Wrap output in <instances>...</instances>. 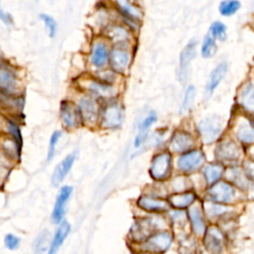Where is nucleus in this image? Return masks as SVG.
Segmentation results:
<instances>
[{"instance_id":"obj_39","label":"nucleus","mask_w":254,"mask_h":254,"mask_svg":"<svg viewBox=\"0 0 254 254\" xmlns=\"http://www.w3.org/2000/svg\"><path fill=\"white\" fill-rule=\"evenodd\" d=\"M4 243L6 248H8L9 250H16L20 245V238L12 233H9L5 236Z\"/></svg>"},{"instance_id":"obj_17","label":"nucleus","mask_w":254,"mask_h":254,"mask_svg":"<svg viewBox=\"0 0 254 254\" xmlns=\"http://www.w3.org/2000/svg\"><path fill=\"white\" fill-rule=\"evenodd\" d=\"M129 53L122 48H115L110 55V64L117 72H123L129 64Z\"/></svg>"},{"instance_id":"obj_4","label":"nucleus","mask_w":254,"mask_h":254,"mask_svg":"<svg viewBox=\"0 0 254 254\" xmlns=\"http://www.w3.org/2000/svg\"><path fill=\"white\" fill-rule=\"evenodd\" d=\"M171 170V155L168 152H163L156 155L151 163L150 175L154 180H165Z\"/></svg>"},{"instance_id":"obj_36","label":"nucleus","mask_w":254,"mask_h":254,"mask_svg":"<svg viewBox=\"0 0 254 254\" xmlns=\"http://www.w3.org/2000/svg\"><path fill=\"white\" fill-rule=\"evenodd\" d=\"M194 94H195V89L193 86H189L186 90L185 93V98L183 102V108L184 110H189L191 107V104L194 99Z\"/></svg>"},{"instance_id":"obj_33","label":"nucleus","mask_w":254,"mask_h":254,"mask_svg":"<svg viewBox=\"0 0 254 254\" xmlns=\"http://www.w3.org/2000/svg\"><path fill=\"white\" fill-rule=\"evenodd\" d=\"M240 8L238 1H223L219 5V11L224 16H230L234 14Z\"/></svg>"},{"instance_id":"obj_31","label":"nucleus","mask_w":254,"mask_h":254,"mask_svg":"<svg viewBox=\"0 0 254 254\" xmlns=\"http://www.w3.org/2000/svg\"><path fill=\"white\" fill-rule=\"evenodd\" d=\"M107 35L111 40H113L115 42H124V41H127L129 38L127 31L120 26L111 27L107 31Z\"/></svg>"},{"instance_id":"obj_10","label":"nucleus","mask_w":254,"mask_h":254,"mask_svg":"<svg viewBox=\"0 0 254 254\" xmlns=\"http://www.w3.org/2000/svg\"><path fill=\"white\" fill-rule=\"evenodd\" d=\"M123 111L119 104L111 103L102 112V126L106 128H116L121 125Z\"/></svg>"},{"instance_id":"obj_24","label":"nucleus","mask_w":254,"mask_h":254,"mask_svg":"<svg viewBox=\"0 0 254 254\" xmlns=\"http://www.w3.org/2000/svg\"><path fill=\"white\" fill-rule=\"evenodd\" d=\"M16 74L8 67L0 66V89L6 92H10L15 88Z\"/></svg>"},{"instance_id":"obj_28","label":"nucleus","mask_w":254,"mask_h":254,"mask_svg":"<svg viewBox=\"0 0 254 254\" xmlns=\"http://www.w3.org/2000/svg\"><path fill=\"white\" fill-rule=\"evenodd\" d=\"M226 177L227 179L235 184L237 187L244 189L248 186V181L246 179V175H244L241 170L237 169V168H232V169H228L226 171Z\"/></svg>"},{"instance_id":"obj_41","label":"nucleus","mask_w":254,"mask_h":254,"mask_svg":"<svg viewBox=\"0 0 254 254\" xmlns=\"http://www.w3.org/2000/svg\"><path fill=\"white\" fill-rule=\"evenodd\" d=\"M156 118L157 117L154 112H151L148 116H146L140 124V133H146L147 130L150 128V126L156 121Z\"/></svg>"},{"instance_id":"obj_13","label":"nucleus","mask_w":254,"mask_h":254,"mask_svg":"<svg viewBox=\"0 0 254 254\" xmlns=\"http://www.w3.org/2000/svg\"><path fill=\"white\" fill-rule=\"evenodd\" d=\"M78 109L82 120L88 123H94L97 120L99 109L96 101L93 98L87 96L81 98Z\"/></svg>"},{"instance_id":"obj_26","label":"nucleus","mask_w":254,"mask_h":254,"mask_svg":"<svg viewBox=\"0 0 254 254\" xmlns=\"http://www.w3.org/2000/svg\"><path fill=\"white\" fill-rule=\"evenodd\" d=\"M223 173V167L218 164H210L205 167L203 175L208 185H214Z\"/></svg>"},{"instance_id":"obj_29","label":"nucleus","mask_w":254,"mask_h":254,"mask_svg":"<svg viewBox=\"0 0 254 254\" xmlns=\"http://www.w3.org/2000/svg\"><path fill=\"white\" fill-rule=\"evenodd\" d=\"M49 242H50V232L47 230L42 231L34 241V244H33L34 251L38 254H42L46 252L47 250H49L48 248Z\"/></svg>"},{"instance_id":"obj_8","label":"nucleus","mask_w":254,"mask_h":254,"mask_svg":"<svg viewBox=\"0 0 254 254\" xmlns=\"http://www.w3.org/2000/svg\"><path fill=\"white\" fill-rule=\"evenodd\" d=\"M195 46H196V42L190 41L181 53L180 64H179V79L182 82H185L188 78L190 62L195 56Z\"/></svg>"},{"instance_id":"obj_9","label":"nucleus","mask_w":254,"mask_h":254,"mask_svg":"<svg viewBox=\"0 0 254 254\" xmlns=\"http://www.w3.org/2000/svg\"><path fill=\"white\" fill-rule=\"evenodd\" d=\"M204 160V156L198 150H190L182 155L178 160V168L183 172H191L197 169Z\"/></svg>"},{"instance_id":"obj_42","label":"nucleus","mask_w":254,"mask_h":254,"mask_svg":"<svg viewBox=\"0 0 254 254\" xmlns=\"http://www.w3.org/2000/svg\"><path fill=\"white\" fill-rule=\"evenodd\" d=\"M244 170L247 177L254 181V161L249 160L244 163Z\"/></svg>"},{"instance_id":"obj_5","label":"nucleus","mask_w":254,"mask_h":254,"mask_svg":"<svg viewBox=\"0 0 254 254\" xmlns=\"http://www.w3.org/2000/svg\"><path fill=\"white\" fill-rule=\"evenodd\" d=\"M155 223L150 218H140L134 222L130 229V236L134 242L143 243L155 230Z\"/></svg>"},{"instance_id":"obj_32","label":"nucleus","mask_w":254,"mask_h":254,"mask_svg":"<svg viewBox=\"0 0 254 254\" xmlns=\"http://www.w3.org/2000/svg\"><path fill=\"white\" fill-rule=\"evenodd\" d=\"M89 89L101 96H110L113 94V89L111 86L98 81H91L89 84Z\"/></svg>"},{"instance_id":"obj_12","label":"nucleus","mask_w":254,"mask_h":254,"mask_svg":"<svg viewBox=\"0 0 254 254\" xmlns=\"http://www.w3.org/2000/svg\"><path fill=\"white\" fill-rule=\"evenodd\" d=\"M194 145V140L192 136L184 131H178L174 134L171 139L170 149L175 153L189 152Z\"/></svg>"},{"instance_id":"obj_2","label":"nucleus","mask_w":254,"mask_h":254,"mask_svg":"<svg viewBox=\"0 0 254 254\" xmlns=\"http://www.w3.org/2000/svg\"><path fill=\"white\" fill-rule=\"evenodd\" d=\"M173 241V236L168 231L157 232L142 243V250L149 253H163L169 249Z\"/></svg>"},{"instance_id":"obj_25","label":"nucleus","mask_w":254,"mask_h":254,"mask_svg":"<svg viewBox=\"0 0 254 254\" xmlns=\"http://www.w3.org/2000/svg\"><path fill=\"white\" fill-rule=\"evenodd\" d=\"M107 58H108V51L106 46L102 43H96L92 48L91 63L95 66L100 67L105 64Z\"/></svg>"},{"instance_id":"obj_6","label":"nucleus","mask_w":254,"mask_h":254,"mask_svg":"<svg viewBox=\"0 0 254 254\" xmlns=\"http://www.w3.org/2000/svg\"><path fill=\"white\" fill-rule=\"evenodd\" d=\"M210 200L216 203H228L232 201L235 190L233 187L225 182H219L214 184L207 191Z\"/></svg>"},{"instance_id":"obj_3","label":"nucleus","mask_w":254,"mask_h":254,"mask_svg":"<svg viewBox=\"0 0 254 254\" xmlns=\"http://www.w3.org/2000/svg\"><path fill=\"white\" fill-rule=\"evenodd\" d=\"M203 244L209 254H222L225 245L224 235L216 226H210L203 234Z\"/></svg>"},{"instance_id":"obj_30","label":"nucleus","mask_w":254,"mask_h":254,"mask_svg":"<svg viewBox=\"0 0 254 254\" xmlns=\"http://www.w3.org/2000/svg\"><path fill=\"white\" fill-rule=\"evenodd\" d=\"M216 51H217V47H216L214 39L210 36H206L204 38L202 46H201L202 57L203 58H211L214 56Z\"/></svg>"},{"instance_id":"obj_34","label":"nucleus","mask_w":254,"mask_h":254,"mask_svg":"<svg viewBox=\"0 0 254 254\" xmlns=\"http://www.w3.org/2000/svg\"><path fill=\"white\" fill-rule=\"evenodd\" d=\"M211 35L219 41H224L226 38V27L221 22H214L210 26Z\"/></svg>"},{"instance_id":"obj_15","label":"nucleus","mask_w":254,"mask_h":254,"mask_svg":"<svg viewBox=\"0 0 254 254\" xmlns=\"http://www.w3.org/2000/svg\"><path fill=\"white\" fill-rule=\"evenodd\" d=\"M137 204L140 208L150 212L165 211L169 208V203L166 200L146 195L140 196L137 200Z\"/></svg>"},{"instance_id":"obj_43","label":"nucleus","mask_w":254,"mask_h":254,"mask_svg":"<svg viewBox=\"0 0 254 254\" xmlns=\"http://www.w3.org/2000/svg\"><path fill=\"white\" fill-rule=\"evenodd\" d=\"M0 19H1L3 22H5L7 25L12 23V19H11V17H10L8 14H6V13L2 10L1 6H0Z\"/></svg>"},{"instance_id":"obj_21","label":"nucleus","mask_w":254,"mask_h":254,"mask_svg":"<svg viewBox=\"0 0 254 254\" xmlns=\"http://www.w3.org/2000/svg\"><path fill=\"white\" fill-rule=\"evenodd\" d=\"M239 101L245 110L254 114V84L252 82H248L243 86L239 95Z\"/></svg>"},{"instance_id":"obj_20","label":"nucleus","mask_w":254,"mask_h":254,"mask_svg":"<svg viewBox=\"0 0 254 254\" xmlns=\"http://www.w3.org/2000/svg\"><path fill=\"white\" fill-rule=\"evenodd\" d=\"M227 70V64L226 63H220L210 73L208 83L206 85V92L207 95H210L214 89L217 87V85L220 83L222 78L224 77Z\"/></svg>"},{"instance_id":"obj_27","label":"nucleus","mask_w":254,"mask_h":254,"mask_svg":"<svg viewBox=\"0 0 254 254\" xmlns=\"http://www.w3.org/2000/svg\"><path fill=\"white\" fill-rule=\"evenodd\" d=\"M118 9L121 11V13L123 15H125L126 17H128L131 20H139L142 16L140 10L138 9V7L134 6L132 3L127 2V1H119L116 2Z\"/></svg>"},{"instance_id":"obj_44","label":"nucleus","mask_w":254,"mask_h":254,"mask_svg":"<svg viewBox=\"0 0 254 254\" xmlns=\"http://www.w3.org/2000/svg\"><path fill=\"white\" fill-rule=\"evenodd\" d=\"M200 254H209L206 250H204V251H202V252H200Z\"/></svg>"},{"instance_id":"obj_40","label":"nucleus","mask_w":254,"mask_h":254,"mask_svg":"<svg viewBox=\"0 0 254 254\" xmlns=\"http://www.w3.org/2000/svg\"><path fill=\"white\" fill-rule=\"evenodd\" d=\"M204 208H205V212L209 216H217V215H220V214H222L223 212L226 211L225 207H223V206H221L219 204H214V203L213 204L210 203L208 205L205 204Z\"/></svg>"},{"instance_id":"obj_11","label":"nucleus","mask_w":254,"mask_h":254,"mask_svg":"<svg viewBox=\"0 0 254 254\" xmlns=\"http://www.w3.org/2000/svg\"><path fill=\"white\" fill-rule=\"evenodd\" d=\"M72 189L68 186H64L61 189L52 213V220L54 223H61L63 221V217L64 214V208L65 204L71 194Z\"/></svg>"},{"instance_id":"obj_37","label":"nucleus","mask_w":254,"mask_h":254,"mask_svg":"<svg viewBox=\"0 0 254 254\" xmlns=\"http://www.w3.org/2000/svg\"><path fill=\"white\" fill-rule=\"evenodd\" d=\"M62 133L61 131H55L53 133V135L51 136V139H50V145H49V150H48V160H51L54 155H55V151H56V146L58 144V141L61 137Z\"/></svg>"},{"instance_id":"obj_18","label":"nucleus","mask_w":254,"mask_h":254,"mask_svg":"<svg viewBox=\"0 0 254 254\" xmlns=\"http://www.w3.org/2000/svg\"><path fill=\"white\" fill-rule=\"evenodd\" d=\"M75 159V155L74 153L67 155L63 161H61L58 166L55 168L53 176H52V183L54 186L59 185L67 175V173L69 172L73 162Z\"/></svg>"},{"instance_id":"obj_38","label":"nucleus","mask_w":254,"mask_h":254,"mask_svg":"<svg viewBox=\"0 0 254 254\" xmlns=\"http://www.w3.org/2000/svg\"><path fill=\"white\" fill-rule=\"evenodd\" d=\"M8 130L13 135L14 141L16 142L18 147L21 149V147H22V136H21V131H20L18 125L13 123V122H9L8 123Z\"/></svg>"},{"instance_id":"obj_45","label":"nucleus","mask_w":254,"mask_h":254,"mask_svg":"<svg viewBox=\"0 0 254 254\" xmlns=\"http://www.w3.org/2000/svg\"><path fill=\"white\" fill-rule=\"evenodd\" d=\"M0 64H1V57H0Z\"/></svg>"},{"instance_id":"obj_1","label":"nucleus","mask_w":254,"mask_h":254,"mask_svg":"<svg viewBox=\"0 0 254 254\" xmlns=\"http://www.w3.org/2000/svg\"><path fill=\"white\" fill-rule=\"evenodd\" d=\"M198 133L204 144H210L215 141L221 133L222 121L216 115L203 118L197 125Z\"/></svg>"},{"instance_id":"obj_19","label":"nucleus","mask_w":254,"mask_h":254,"mask_svg":"<svg viewBox=\"0 0 254 254\" xmlns=\"http://www.w3.org/2000/svg\"><path fill=\"white\" fill-rule=\"evenodd\" d=\"M188 215H189L193 233L196 236H202L205 232V225L202 219L200 208L196 205L190 207L188 211Z\"/></svg>"},{"instance_id":"obj_22","label":"nucleus","mask_w":254,"mask_h":254,"mask_svg":"<svg viewBox=\"0 0 254 254\" xmlns=\"http://www.w3.org/2000/svg\"><path fill=\"white\" fill-rule=\"evenodd\" d=\"M195 199V194L191 191L173 194L169 197V203L178 209L189 207Z\"/></svg>"},{"instance_id":"obj_14","label":"nucleus","mask_w":254,"mask_h":254,"mask_svg":"<svg viewBox=\"0 0 254 254\" xmlns=\"http://www.w3.org/2000/svg\"><path fill=\"white\" fill-rule=\"evenodd\" d=\"M215 157L220 161H234L240 157V150L232 141H224L217 146Z\"/></svg>"},{"instance_id":"obj_23","label":"nucleus","mask_w":254,"mask_h":254,"mask_svg":"<svg viewBox=\"0 0 254 254\" xmlns=\"http://www.w3.org/2000/svg\"><path fill=\"white\" fill-rule=\"evenodd\" d=\"M236 136L244 144H253L254 143V126L247 120L241 121L237 127Z\"/></svg>"},{"instance_id":"obj_7","label":"nucleus","mask_w":254,"mask_h":254,"mask_svg":"<svg viewBox=\"0 0 254 254\" xmlns=\"http://www.w3.org/2000/svg\"><path fill=\"white\" fill-rule=\"evenodd\" d=\"M61 117L64 124L67 128H76L79 126L81 121L80 112L77 106L72 102L64 100L61 103Z\"/></svg>"},{"instance_id":"obj_16","label":"nucleus","mask_w":254,"mask_h":254,"mask_svg":"<svg viewBox=\"0 0 254 254\" xmlns=\"http://www.w3.org/2000/svg\"><path fill=\"white\" fill-rule=\"evenodd\" d=\"M69 231H70V224L65 220L62 221L60 223L58 229L56 230L53 239L51 240L48 254H57L58 250L60 249V247L65 240V238L67 237Z\"/></svg>"},{"instance_id":"obj_35","label":"nucleus","mask_w":254,"mask_h":254,"mask_svg":"<svg viewBox=\"0 0 254 254\" xmlns=\"http://www.w3.org/2000/svg\"><path fill=\"white\" fill-rule=\"evenodd\" d=\"M41 19L44 21L47 29H48V32L50 34L51 37H54L55 34H56V31H57V23L55 21V19L50 16V15H47V14H41L40 15Z\"/></svg>"}]
</instances>
